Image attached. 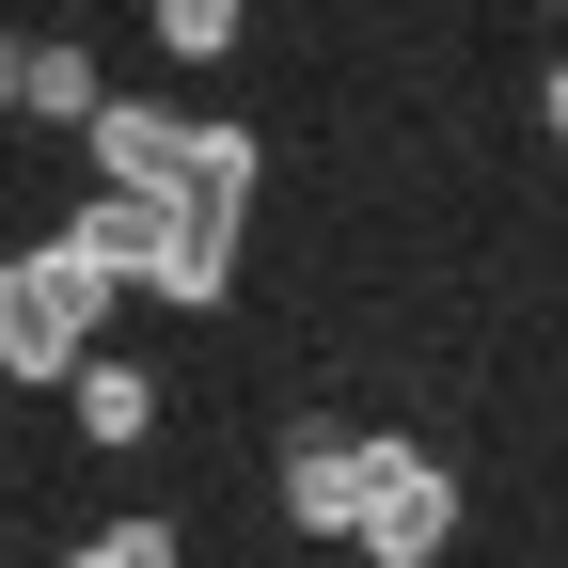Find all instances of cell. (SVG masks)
<instances>
[{
  "label": "cell",
  "mask_w": 568,
  "mask_h": 568,
  "mask_svg": "<svg viewBox=\"0 0 568 568\" xmlns=\"http://www.w3.org/2000/svg\"><path fill=\"white\" fill-rule=\"evenodd\" d=\"M80 142H95V174H111V190H142V205L253 222V126H237V111H142V95H111Z\"/></svg>",
  "instance_id": "6da1fadb"
},
{
  "label": "cell",
  "mask_w": 568,
  "mask_h": 568,
  "mask_svg": "<svg viewBox=\"0 0 568 568\" xmlns=\"http://www.w3.org/2000/svg\"><path fill=\"white\" fill-rule=\"evenodd\" d=\"M95 316H111V284L32 237V253H0V379H80L95 364Z\"/></svg>",
  "instance_id": "7a4b0ae2"
},
{
  "label": "cell",
  "mask_w": 568,
  "mask_h": 568,
  "mask_svg": "<svg viewBox=\"0 0 568 568\" xmlns=\"http://www.w3.org/2000/svg\"><path fill=\"white\" fill-rule=\"evenodd\" d=\"M443 537H458V474L426 443H364V552L379 568H443Z\"/></svg>",
  "instance_id": "3957f363"
},
{
  "label": "cell",
  "mask_w": 568,
  "mask_h": 568,
  "mask_svg": "<svg viewBox=\"0 0 568 568\" xmlns=\"http://www.w3.org/2000/svg\"><path fill=\"white\" fill-rule=\"evenodd\" d=\"M284 521L301 537H364V443L347 426H301L284 443Z\"/></svg>",
  "instance_id": "277c9868"
},
{
  "label": "cell",
  "mask_w": 568,
  "mask_h": 568,
  "mask_svg": "<svg viewBox=\"0 0 568 568\" xmlns=\"http://www.w3.org/2000/svg\"><path fill=\"white\" fill-rule=\"evenodd\" d=\"M80 426L95 443H142V426H159V379L142 364H80Z\"/></svg>",
  "instance_id": "5b68a950"
},
{
  "label": "cell",
  "mask_w": 568,
  "mask_h": 568,
  "mask_svg": "<svg viewBox=\"0 0 568 568\" xmlns=\"http://www.w3.org/2000/svg\"><path fill=\"white\" fill-rule=\"evenodd\" d=\"M17 111H48V126H95V111H111V80H95L80 48H32V95H17Z\"/></svg>",
  "instance_id": "8992f818"
},
{
  "label": "cell",
  "mask_w": 568,
  "mask_h": 568,
  "mask_svg": "<svg viewBox=\"0 0 568 568\" xmlns=\"http://www.w3.org/2000/svg\"><path fill=\"white\" fill-rule=\"evenodd\" d=\"M237 17H253V0H159V48L205 63V48H237Z\"/></svg>",
  "instance_id": "52a82bcc"
},
{
  "label": "cell",
  "mask_w": 568,
  "mask_h": 568,
  "mask_svg": "<svg viewBox=\"0 0 568 568\" xmlns=\"http://www.w3.org/2000/svg\"><path fill=\"white\" fill-rule=\"evenodd\" d=\"M63 568H174V521H111V537H80Z\"/></svg>",
  "instance_id": "ba28073f"
},
{
  "label": "cell",
  "mask_w": 568,
  "mask_h": 568,
  "mask_svg": "<svg viewBox=\"0 0 568 568\" xmlns=\"http://www.w3.org/2000/svg\"><path fill=\"white\" fill-rule=\"evenodd\" d=\"M537 126H552V142H568V63H552V80H537Z\"/></svg>",
  "instance_id": "9c48e42d"
},
{
  "label": "cell",
  "mask_w": 568,
  "mask_h": 568,
  "mask_svg": "<svg viewBox=\"0 0 568 568\" xmlns=\"http://www.w3.org/2000/svg\"><path fill=\"white\" fill-rule=\"evenodd\" d=\"M17 95H32V48H0V111H17Z\"/></svg>",
  "instance_id": "30bf717a"
},
{
  "label": "cell",
  "mask_w": 568,
  "mask_h": 568,
  "mask_svg": "<svg viewBox=\"0 0 568 568\" xmlns=\"http://www.w3.org/2000/svg\"><path fill=\"white\" fill-rule=\"evenodd\" d=\"M552 17H568V0H552Z\"/></svg>",
  "instance_id": "8fae6325"
}]
</instances>
